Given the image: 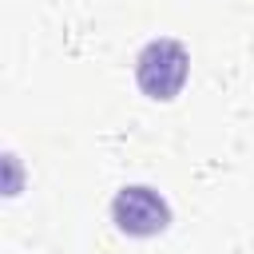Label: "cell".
<instances>
[{"instance_id":"1","label":"cell","mask_w":254,"mask_h":254,"mask_svg":"<svg viewBox=\"0 0 254 254\" xmlns=\"http://www.w3.org/2000/svg\"><path fill=\"white\" fill-rule=\"evenodd\" d=\"M187 71H190V56L179 40H151L135 60V79H139L143 95L159 99V103H167L183 91Z\"/></svg>"},{"instance_id":"2","label":"cell","mask_w":254,"mask_h":254,"mask_svg":"<svg viewBox=\"0 0 254 254\" xmlns=\"http://www.w3.org/2000/svg\"><path fill=\"white\" fill-rule=\"evenodd\" d=\"M111 222L131 238H151V234H163L171 226V206L159 190L135 183L111 198Z\"/></svg>"},{"instance_id":"3","label":"cell","mask_w":254,"mask_h":254,"mask_svg":"<svg viewBox=\"0 0 254 254\" xmlns=\"http://www.w3.org/2000/svg\"><path fill=\"white\" fill-rule=\"evenodd\" d=\"M24 190V167L12 151H0V198H16Z\"/></svg>"}]
</instances>
